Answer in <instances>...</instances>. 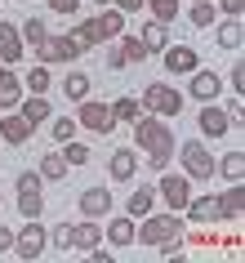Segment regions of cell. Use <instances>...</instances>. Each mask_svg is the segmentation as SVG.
I'll return each instance as SVG.
<instances>
[{
    "label": "cell",
    "instance_id": "42",
    "mask_svg": "<svg viewBox=\"0 0 245 263\" xmlns=\"http://www.w3.org/2000/svg\"><path fill=\"white\" fill-rule=\"evenodd\" d=\"M218 14H228V18H241V14H245V0H218Z\"/></svg>",
    "mask_w": 245,
    "mask_h": 263
},
{
    "label": "cell",
    "instance_id": "28",
    "mask_svg": "<svg viewBox=\"0 0 245 263\" xmlns=\"http://www.w3.org/2000/svg\"><path fill=\"white\" fill-rule=\"evenodd\" d=\"M89 89H94V81H89L85 71L71 67V71H67V81H63V94H67L71 103H81V98H89Z\"/></svg>",
    "mask_w": 245,
    "mask_h": 263
},
{
    "label": "cell",
    "instance_id": "18",
    "mask_svg": "<svg viewBox=\"0 0 245 263\" xmlns=\"http://www.w3.org/2000/svg\"><path fill=\"white\" fill-rule=\"evenodd\" d=\"M183 214H187L192 223H218V192H205V196L192 192V201L183 205Z\"/></svg>",
    "mask_w": 245,
    "mask_h": 263
},
{
    "label": "cell",
    "instance_id": "41",
    "mask_svg": "<svg viewBox=\"0 0 245 263\" xmlns=\"http://www.w3.org/2000/svg\"><path fill=\"white\" fill-rule=\"evenodd\" d=\"M54 14H81V0H45Z\"/></svg>",
    "mask_w": 245,
    "mask_h": 263
},
{
    "label": "cell",
    "instance_id": "8",
    "mask_svg": "<svg viewBox=\"0 0 245 263\" xmlns=\"http://www.w3.org/2000/svg\"><path fill=\"white\" fill-rule=\"evenodd\" d=\"M81 58V49L71 45V36H45L41 45H36V63H76Z\"/></svg>",
    "mask_w": 245,
    "mask_h": 263
},
{
    "label": "cell",
    "instance_id": "40",
    "mask_svg": "<svg viewBox=\"0 0 245 263\" xmlns=\"http://www.w3.org/2000/svg\"><path fill=\"white\" fill-rule=\"evenodd\" d=\"M129 67V58H125V49L116 45V49H107V71H125Z\"/></svg>",
    "mask_w": 245,
    "mask_h": 263
},
{
    "label": "cell",
    "instance_id": "12",
    "mask_svg": "<svg viewBox=\"0 0 245 263\" xmlns=\"http://www.w3.org/2000/svg\"><path fill=\"white\" fill-rule=\"evenodd\" d=\"M187 94L196 98V103H214V98L223 94V81H218V71L196 67V71H192V81H187Z\"/></svg>",
    "mask_w": 245,
    "mask_h": 263
},
{
    "label": "cell",
    "instance_id": "13",
    "mask_svg": "<svg viewBox=\"0 0 245 263\" xmlns=\"http://www.w3.org/2000/svg\"><path fill=\"white\" fill-rule=\"evenodd\" d=\"M103 246V223L98 219H81V223H71V250L76 254H89V250Z\"/></svg>",
    "mask_w": 245,
    "mask_h": 263
},
{
    "label": "cell",
    "instance_id": "16",
    "mask_svg": "<svg viewBox=\"0 0 245 263\" xmlns=\"http://www.w3.org/2000/svg\"><path fill=\"white\" fill-rule=\"evenodd\" d=\"M76 205H81V219H103V214H111V192L107 187H85L76 196Z\"/></svg>",
    "mask_w": 245,
    "mask_h": 263
},
{
    "label": "cell",
    "instance_id": "23",
    "mask_svg": "<svg viewBox=\"0 0 245 263\" xmlns=\"http://www.w3.org/2000/svg\"><path fill=\"white\" fill-rule=\"evenodd\" d=\"M152 210H156V187L143 183L138 192H129V201H125V214H129V219H143V214H152Z\"/></svg>",
    "mask_w": 245,
    "mask_h": 263
},
{
    "label": "cell",
    "instance_id": "47",
    "mask_svg": "<svg viewBox=\"0 0 245 263\" xmlns=\"http://www.w3.org/2000/svg\"><path fill=\"white\" fill-rule=\"evenodd\" d=\"M187 5H192V0H187Z\"/></svg>",
    "mask_w": 245,
    "mask_h": 263
},
{
    "label": "cell",
    "instance_id": "9",
    "mask_svg": "<svg viewBox=\"0 0 245 263\" xmlns=\"http://www.w3.org/2000/svg\"><path fill=\"white\" fill-rule=\"evenodd\" d=\"M161 58H165V71H169V76H192V71L201 67V54H196L192 45H165Z\"/></svg>",
    "mask_w": 245,
    "mask_h": 263
},
{
    "label": "cell",
    "instance_id": "44",
    "mask_svg": "<svg viewBox=\"0 0 245 263\" xmlns=\"http://www.w3.org/2000/svg\"><path fill=\"white\" fill-rule=\"evenodd\" d=\"M111 9H121V14H138L143 0H111Z\"/></svg>",
    "mask_w": 245,
    "mask_h": 263
},
{
    "label": "cell",
    "instance_id": "19",
    "mask_svg": "<svg viewBox=\"0 0 245 263\" xmlns=\"http://www.w3.org/2000/svg\"><path fill=\"white\" fill-rule=\"evenodd\" d=\"M134 228H138V219L116 214V219L103 228V241H111V250H125V246H134Z\"/></svg>",
    "mask_w": 245,
    "mask_h": 263
},
{
    "label": "cell",
    "instance_id": "25",
    "mask_svg": "<svg viewBox=\"0 0 245 263\" xmlns=\"http://www.w3.org/2000/svg\"><path fill=\"white\" fill-rule=\"evenodd\" d=\"M187 23H192V27H214V23H218V5H214V0H192V9H187Z\"/></svg>",
    "mask_w": 245,
    "mask_h": 263
},
{
    "label": "cell",
    "instance_id": "2",
    "mask_svg": "<svg viewBox=\"0 0 245 263\" xmlns=\"http://www.w3.org/2000/svg\"><path fill=\"white\" fill-rule=\"evenodd\" d=\"M174 236H183V214H143L134 228V241H143V246H165V241H174Z\"/></svg>",
    "mask_w": 245,
    "mask_h": 263
},
{
    "label": "cell",
    "instance_id": "7",
    "mask_svg": "<svg viewBox=\"0 0 245 263\" xmlns=\"http://www.w3.org/2000/svg\"><path fill=\"white\" fill-rule=\"evenodd\" d=\"M156 196H161V201L174 210V214H183V205L192 201V179H187V174H161V183H156Z\"/></svg>",
    "mask_w": 245,
    "mask_h": 263
},
{
    "label": "cell",
    "instance_id": "31",
    "mask_svg": "<svg viewBox=\"0 0 245 263\" xmlns=\"http://www.w3.org/2000/svg\"><path fill=\"white\" fill-rule=\"evenodd\" d=\"M18 214L23 219H41L45 214V192L36 187V192H18Z\"/></svg>",
    "mask_w": 245,
    "mask_h": 263
},
{
    "label": "cell",
    "instance_id": "14",
    "mask_svg": "<svg viewBox=\"0 0 245 263\" xmlns=\"http://www.w3.org/2000/svg\"><path fill=\"white\" fill-rule=\"evenodd\" d=\"M138 174V152L134 147H116V152L107 156V179L111 183H129Z\"/></svg>",
    "mask_w": 245,
    "mask_h": 263
},
{
    "label": "cell",
    "instance_id": "11",
    "mask_svg": "<svg viewBox=\"0 0 245 263\" xmlns=\"http://www.w3.org/2000/svg\"><path fill=\"white\" fill-rule=\"evenodd\" d=\"M31 134H36V125H31L18 107H14V111H5V121H0V143H9V147H23Z\"/></svg>",
    "mask_w": 245,
    "mask_h": 263
},
{
    "label": "cell",
    "instance_id": "45",
    "mask_svg": "<svg viewBox=\"0 0 245 263\" xmlns=\"http://www.w3.org/2000/svg\"><path fill=\"white\" fill-rule=\"evenodd\" d=\"M5 250H14V228H0V254Z\"/></svg>",
    "mask_w": 245,
    "mask_h": 263
},
{
    "label": "cell",
    "instance_id": "46",
    "mask_svg": "<svg viewBox=\"0 0 245 263\" xmlns=\"http://www.w3.org/2000/svg\"><path fill=\"white\" fill-rule=\"evenodd\" d=\"M98 5H111V0H98Z\"/></svg>",
    "mask_w": 245,
    "mask_h": 263
},
{
    "label": "cell",
    "instance_id": "1",
    "mask_svg": "<svg viewBox=\"0 0 245 263\" xmlns=\"http://www.w3.org/2000/svg\"><path fill=\"white\" fill-rule=\"evenodd\" d=\"M134 152H138V161H147V170H169V161L178 156V139L165 121L143 111L134 121Z\"/></svg>",
    "mask_w": 245,
    "mask_h": 263
},
{
    "label": "cell",
    "instance_id": "22",
    "mask_svg": "<svg viewBox=\"0 0 245 263\" xmlns=\"http://www.w3.org/2000/svg\"><path fill=\"white\" fill-rule=\"evenodd\" d=\"M94 27H98V41H116V36L125 31V14L111 9V5H103V14L94 18Z\"/></svg>",
    "mask_w": 245,
    "mask_h": 263
},
{
    "label": "cell",
    "instance_id": "30",
    "mask_svg": "<svg viewBox=\"0 0 245 263\" xmlns=\"http://www.w3.org/2000/svg\"><path fill=\"white\" fill-rule=\"evenodd\" d=\"M241 36H245L241 18H223L218 23V49H241Z\"/></svg>",
    "mask_w": 245,
    "mask_h": 263
},
{
    "label": "cell",
    "instance_id": "21",
    "mask_svg": "<svg viewBox=\"0 0 245 263\" xmlns=\"http://www.w3.org/2000/svg\"><path fill=\"white\" fill-rule=\"evenodd\" d=\"M241 210H245V187H241V183H232L228 192L218 196V219L236 223V219H241Z\"/></svg>",
    "mask_w": 245,
    "mask_h": 263
},
{
    "label": "cell",
    "instance_id": "4",
    "mask_svg": "<svg viewBox=\"0 0 245 263\" xmlns=\"http://www.w3.org/2000/svg\"><path fill=\"white\" fill-rule=\"evenodd\" d=\"M183 174H187L192 183L214 179V156H210V147H205L201 139H187V143H183Z\"/></svg>",
    "mask_w": 245,
    "mask_h": 263
},
{
    "label": "cell",
    "instance_id": "43",
    "mask_svg": "<svg viewBox=\"0 0 245 263\" xmlns=\"http://www.w3.org/2000/svg\"><path fill=\"white\" fill-rule=\"evenodd\" d=\"M228 85L236 89V94L245 89V67H241V63H232V71H228Z\"/></svg>",
    "mask_w": 245,
    "mask_h": 263
},
{
    "label": "cell",
    "instance_id": "24",
    "mask_svg": "<svg viewBox=\"0 0 245 263\" xmlns=\"http://www.w3.org/2000/svg\"><path fill=\"white\" fill-rule=\"evenodd\" d=\"M71 36V45H76V49H81V54H89V49H98V27H94V18H81V23H76V27L67 31Z\"/></svg>",
    "mask_w": 245,
    "mask_h": 263
},
{
    "label": "cell",
    "instance_id": "35",
    "mask_svg": "<svg viewBox=\"0 0 245 263\" xmlns=\"http://www.w3.org/2000/svg\"><path fill=\"white\" fill-rule=\"evenodd\" d=\"M23 89H31V94H49V67H45V63H36V67L23 76Z\"/></svg>",
    "mask_w": 245,
    "mask_h": 263
},
{
    "label": "cell",
    "instance_id": "10",
    "mask_svg": "<svg viewBox=\"0 0 245 263\" xmlns=\"http://www.w3.org/2000/svg\"><path fill=\"white\" fill-rule=\"evenodd\" d=\"M196 125H201L205 139H223V134L232 129V116H228V107L214 98V103H201V116H196Z\"/></svg>",
    "mask_w": 245,
    "mask_h": 263
},
{
    "label": "cell",
    "instance_id": "6",
    "mask_svg": "<svg viewBox=\"0 0 245 263\" xmlns=\"http://www.w3.org/2000/svg\"><path fill=\"white\" fill-rule=\"evenodd\" d=\"M76 125H85L89 134H111V129H116L111 107L98 103V98H81V103H76Z\"/></svg>",
    "mask_w": 245,
    "mask_h": 263
},
{
    "label": "cell",
    "instance_id": "3",
    "mask_svg": "<svg viewBox=\"0 0 245 263\" xmlns=\"http://www.w3.org/2000/svg\"><path fill=\"white\" fill-rule=\"evenodd\" d=\"M138 107L147 111V116H178L183 111V94H178L174 85H161V81H147L143 85V98H138Z\"/></svg>",
    "mask_w": 245,
    "mask_h": 263
},
{
    "label": "cell",
    "instance_id": "37",
    "mask_svg": "<svg viewBox=\"0 0 245 263\" xmlns=\"http://www.w3.org/2000/svg\"><path fill=\"white\" fill-rule=\"evenodd\" d=\"M49 134H54L58 143L76 139V121H71V116H49Z\"/></svg>",
    "mask_w": 245,
    "mask_h": 263
},
{
    "label": "cell",
    "instance_id": "20",
    "mask_svg": "<svg viewBox=\"0 0 245 263\" xmlns=\"http://www.w3.org/2000/svg\"><path fill=\"white\" fill-rule=\"evenodd\" d=\"M138 41H143V49H147V54H161L165 45H169V23L147 18V23H143V31H138Z\"/></svg>",
    "mask_w": 245,
    "mask_h": 263
},
{
    "label": "cell",
    "instance_id": "29",
    "mask_svg": "<svg viewBox=\"0 0 245 263\" xmlns=\"http://www.w3.org/2000/svg\"><path fill=\"white\" fill-rule=\"evenodd\" d=\"M67 161H63V152H49V156H41V170H36V174H41L45 183H58V179H67Z\"/></svg>",
    "mask_w": 245,
    "mask_h": 263
},
{
    "label": "cell",
    "instance_id": "36",
    "mask_svg": "<svg viewBox=\"0 0 245 263\" xmlns=\"http://www.w3.org/2000/svg\"><path fill=\"white\" fill-rule=\"evenodd\" d=\"M89 147H85V143H76V139H67L63 143V161H67V165H89Z\"/></svg>",
    "mask_w": 245,
    "mask_h": 263
},
{
    "label": "cell",
    "instance_id": "32",
    "mask_svg": "<svg viewBox=\"0 0 245 263\" xmlns=\"http://www.w3.org/2000/svg\"><path fill=\"white\" fill-rule=\"evenodd\" d=\"M18 31H23V45H27V49H36V45H41L45 36H49V27H45V18H41V14H31Z\"/></svg>",
    "mask_w": 245,
    "mask_h": 263
},
{
    "label": "cell",
    "instance_id": "27",
    "mask_svg": "<svg viewBox=\"0 0 245 263\" xmlns=\"http://www.w3.org/2000/svg\"><path fill=\"white\" fill-rule=\"evenodd\" d=\"M214 174H223L228 183H241L245 179V152H228L223 161H214Z\"/></svg>",
    "mask_w": 245,
    "mask_h": 263
},
{
    "label": "cell",
    "instance_id": "39",
    "mask_svg": "<svg viewBox=\"0 0 245 263\" xmlns=\"http://www.w3.org/2000/svg\"><path fill=\"white\" fill-rule=\"evenodd\" d=\"M49 246L54 250H71V223H58L54 232H49Z\"/></svg>",
    "mask_w": 245,
    "mask_h": 263
},
{
    "label": "cell",
    "instance_id": "26",
    "mask_svg": "<svg viewBox=\"0 0 245 263\" xmlns=\"http://www.w3.org/2000/svg\"><path fill=\"white\" fill-rule=\"evenodd\" d=\"M18 111H23V116H27L31 125H41V121H49V116H54V107H49V98H45V94L23 98V103H18Z\"/></svg>",
    "mask_w": 245,
    "mask_h": 263
},
{
    "label": "cell",
    "instance_id": "17",
    "mask_svg": "<svg viewBox=\"0 0 245 263\" xmlns=\"http://www.w3.org/2000/svg\"><path fill=\"white\" fill-rule=\"evenodd\" d=\"M23 103V76L9 63H0V111H14Z\"/></svg>",
    "mask_w": 245,
    "mask_h": 263
},
{
    "label": "cell",
    "instance_id": "34",
    "mask_svg": "<svg viewBox=\"0 0 245 263\" xmlns=\"http://www.w3.org/2000/svg\"><path fill=\"white\" fill-rule=\"evenodd\" d=\"M111 107V121L121 125V121H138L143 116V107H138V98H116V103H107Z\"/></svg>",
    "mask_w": 245,
    "mask_h": 263
},
{
    "label": "cell",
    "instance_id": "5",
    "mask_svg": "<svg viewBox=\"0 0 245 263\" xmlns=\"http://www.w3.org/2000/svg\"><path fill=\"white\" fill-rule=\"evenodd\" d=\"M45 246H49V232L41 228V219H27V223L14 232V254H18V259H27V263L41 259Z\"/></svg>",
    "mask_w": 245,
    "mask_h": 263
},
{
    "label": "cell",
    "instance_id": "15",
    "mask_svg": "<svg viewBox=\"0 0 245 263\" xmlns=\"http://www.w3.org/2000/svg\"><path fill=\"white\" fill-rule=\"evenodd\" d=\"M23 54H27V45H23V31H18L9 18H0V63H9V67H14Z\"/></svg>",
    "mask_w": 245,
    "mask_h": 263
},
{
    "label": "cell",
    "instance_id": "38",
    "mask_svg": "<svg viewBox=\"0 0 245 263\" xmlns=\"http://www.w3.org/2000/svg\"><path fill=\"white\" fill-rule=\"evenodd\" d=\"M116 45L125 49V58H129V63H147V49H143V41H138V36H116Z\"/></svg>",
    "mask_w": 245,
    "mask_h": 263
},
{
    "label": "cell",
    "instance_id": "33",
    "mask_svg": "<svg viewBox=\"0 0 245 263\" xmlns=\"http://www.w3.org/2000/svg\"><path fill=\"white\" fill-rule=\"evenodd\" d=\"M147 5L152 18H161V23H174L178 14H183V0H143Z\"/></svg>",
    "mask_w": 245,
    "mask_h": 263
}]
</instances>
